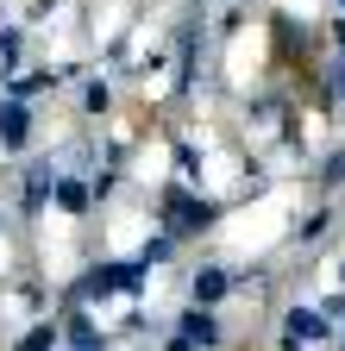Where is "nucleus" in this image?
I'll list each match as a JSON object with an SVG mask.
<instances>
[{
  "label": "nucleus",
  "instance_id": "nucleus-1",
  "mask_svg": "<svg viewBox=\"0 0 345 351\" xmlns=\"http://www.w3.org/2000/svg\"><path fill=\"white\" fill-rule=\"evenodd\" d=\"M163 219H169L176 232H201V226L220 219V207H213V201H195V195H182V189H169V195H163Z\"/></svg>",
  "mask_w": 345,
  "mask_h": 351
},
{
  "label": "nucleus",
  "instance_id": "nucleus-2",
  "mask_svg": "<svg viewBox=\"0 0 345 351\" xmlns=\"http://www.w3.org/2000/svg\"><path fill=\"white\" fill-rule=\"evenodd\" d=\"M25 138H32V113H25V95H13V101H0V145L19 151Z\"/></svg>",
  "mask_w": 345,
  "mask_h": 351
},
{
  "label": "nucleus",
  "instance_id": "nucleus-3",
  "mask_svg": "<svg viewBox=\"0 0 345 351\" xmlns=\"http://www.w3.org/2000/svg\"><path fill=\"white\" fill-rule=\"evenodd\" d=\"M220 339V326H213V314L195 301V314H182V326H176V345H213Z\"/></svg>",
  "mask_w": 345,
  "mask_h": 351
},
{
  "label": "nucleus",
  "instance_id": "nucleus-4",
  "mask_svg": "<svg viewBox=\"0 0 345 351\" xmlns=\"http://www.w3.org/2000/svg\"><path fill=\"white\" fill-rule=\"evenodd\" d=\"M326 332H333L326 314H301V307L289 314V345H301V339H326Z\"/></svg>",
  "mask_w": 345,
  "mask_h": 351
},
{
  "label": "nucleus",
  "instance_id": "nucleus-5",
  "mask_svg": "<svg viewBox=\"0 0 345 351\" xmlns=\"http://www.w3.org/2000/svg\"><path fill=\"white\" fill-rule=\"evenodd\" d=\"M226 289H233V276H226V270H201V276H195V301H201V307L226 301Z\"/></svg>",
  "mask_w": 345,
  "mask_h": 351
},
{
  "label": "nucleus",
  "instance_id": "nucleus-6",
  "mask_svg": "<svg viewBox=\"0 0 345 351\" xmlns=\"http://www.w3.org/2000/svg\"><path fill=\"white\" fill-rule=\"evenodd\" d=\"M51 182H57L51 169H32V176H25V201H19V213H45V195H51Z\"/></svg>",
  "mask_w": 345,
  "mask_h": 351
},
{
  "label": "nucleus",
  "instance_id": "nucleus-7",
  "mask_svg": "<svg viewBox=\"0 0 345 351\" xmlns=\"http://www.w3.org/2000/svg\"><path fill=\"white\" fill-rule=\"evenodd\" d=\"M51 189H57L63 213H88V201H95V189H88V182H51Z\"/></svg>",
  "mask_w": 345,
  "mask_h": 351
},
{
  "label": "nucleus",
  "instance_id": "nucleus-8",
  "mask_svg": "<svg viewBox=\"0 0 345 351\" xmlns=\"http://www.w3.org/2000/svg\"><path fill=\"white\" fill-rule=\"evenodd\" d=\"M63 339H69V345H101V326H95L88 314H69V326H63Z\"/></svg>",
  "mask_w": 345,
  "mask_h": 351
},
{
  "label": "nucleus",
  "instance_id": "nucleus-9",
  "mask_svg": "<svg viewBox=\"0 0 345 351\" xmlns=\"http://www.w3.org/2000/svg\"><path fill=\"white\" fill-rule=\"evenodd\" d=\"M169 245H176V239H169V232H157V239H145V251H139V263H145V270H151V263H169Z\"/></svg>",
  "mask_w": 345,
  "mask_h": 351
},
{
  "label": "nucleus",
  "instance_id": "nucleus-10",
  "mask_svg": "<svg viewBox=\"0 0 345 351\" xmlns=\"http://www.w3.org/2000/svg\"><path fill=\"white\" fill-rule=\"evenodd\" d=\"M113 107V88L107 82H88V95H82V113H107Z\"/></svg>",
  "mask_w": 345,
  "mask_h": 351
},
{
  "label": "nucleus",
  "instance_id": "nucleus-11",
  "mask_svg": "<svg viewBox=\"0 0 345 351\" xmlns=\"http://www.w3.org/2000/svg\"><path fill=\"white\" fill-rule=\"evenodd\" d=\"M57 339H63L57 326H32V332L19 339V351H45V345H57Z\"/></svg>",
  "mask_w": 345,
  "mask_h": 351
},
{
  "label": "nucleus",
  "instance_id": "nucleus-12",
  "mask_svg": "<svg viewBox=\"0 0 345 351\" xmlns=\"http://www.w3.org/2000/svg\"><path fill=\"white\" fill-rule=\"evenodd\" d=\"M320 182H326V189H339V182H345V151H333V157H326V169H320Z\"/></svg>",
  "mask_w": 345,
  "mask_h": 351
},
{
  "label": "nucleus",
  "instance_id": "nucleus-13",
  "mask_svg": "<svg viewBox=\"0 0 345 351\" xmlns=\"http://www.w3.org/2000/svg\"><path fill=\"white\" fill-rule=\"evenodd\" d=\"M19 63V32H0V69Z\"/></svg>",
  "mask_w": 345,
  "mask_h": 351
},
{
  "label": "nucleus",
  "instance_id": "nucleus-14",
  "mask_svg": "<svg viewBox=\"0 0 345 351\" xmlns=\"http://www.w3.org/2000/svg\"><path fill=\"white\" fill-rule=\"evenodd\" d=\"M333 38H339V51H345V19H339V25H333Z\"/></svg>",
  "mask_w": 345,
  "mask_h": 351
},
{
  "label": "nucleus",
  "instance_id": "nucleus-15",
  "mask_svg": "<svg viewBox=\"0 0 345 351\" xmlns=\"http://www.w3.org/2000/svg\"><path fill=\"white\" fill-rule=\"evenodd\" d=\"M339 101H345V63H339Z\"/></svg>",
  "mask_w": 345,
  "mask_h": 351
},
{
  "label": "nucleus",
  "instance_id": "nucleus-16",
  "mask_svg": "<svg viewBox=\"0 0 345 351\" xmlns=\"http://www.w3.org/2000/svg\"><path fill=\"white\" fill-rule=\"evenodd\" d=\"M339 7H345V0H339Z\"/></svg>",
  "mask_w": 345,
  "mask_h": 351
}]
</instances>
